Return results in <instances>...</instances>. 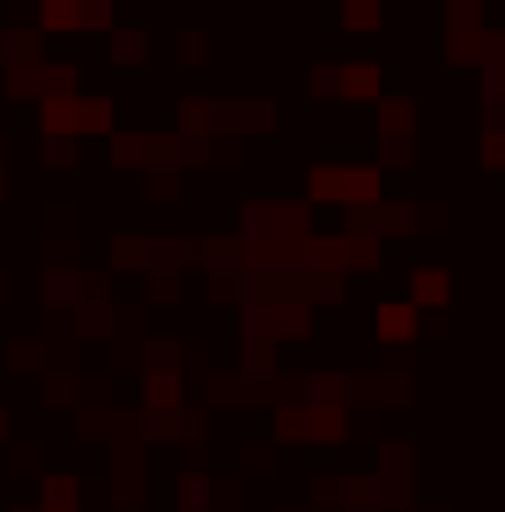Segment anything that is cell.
Listing matches in <instances>:
<instances>
[{
	"label": "cell",
	"instance_id": "obj_1",
	"mask_svg": "<svg viewBox=\"0 0 505 512\" xmlns=\"http://www.w3.org/2000/svg\"><path fill=\"white\" fill-rule=\"evenodd\" d=\"M379 171L372 164H320L312 171V201H357V208H379Z\"/></svg>",
	"mask_w": 505,
	"mask_h": 512
},
{
	"label": "cell",
	"instance_id": "obj_2",
	"mask_svg": "<svg viewBox=\"0 0 505 512\" xmlns=\"http://www.w3.org/2000/svg\"><path fill=\"white\" fill-rule=\"evenodd\" d=\"M45 30L75 38V30H112V0H45Z\"/></svg>",
	"mask_w": 505,
	"mask_h": 512
},
{
	"label": "cell",
	"instance_id": "obj_3",
	"mask_svg": "<svg viewBox=\"0 0 505 512\" xmlns=\"http://www.w3.org/2000/svg\"><path fill=\"white\" fill-rule=\"evenodd\" d=\"M446 52L476 60L483 52V0H446Z\"/></svg>",
	"mask_w": 505,
	"mask_h": 512
},
{
	"label": "cell",
	"instance_id": "obj_4",
	"mask_svg": "<svg viewBox=\"0 0 505 512\" xmlns=\"http://www.w3.org/2000/svg\"><path fill=\"white\" fill-rule=\"evenodd\" d=\"M335 90H342V97H357V104H364V97H379V67H364V60H357V67H342Z\"/></svg>",
	"mask_w": 505,
	"mask_h": 512
},
{
	"label": "cell",
	"instance_id": "obj_5",
	"mask_svg": "<svg viewBox=\"0 0 505 512\" xmlns=\"http://www.w3.org/2000/svg\"><path fill=\"white\" fill-rule=\"evenodd\" d=\"M379 334H387V342H409L416 334V305H387L379 312Z\"/></svg>",
	"mask_w": 505,
	"mask_h": 512
},
{
	"label": "cell",
	"instance_id": "obj_6",
	"mask_svg": "<svg viewBox=\"0 0 505 512\" xmlns=\"http://www.w3.org/2000/svg\"><path fill=\"white\" fill-rule=\"evenodd\" d=\"M112 60H149V38H142V30H112Z\"/></svg>",
	"mask_w": 505,
	"mask_h": 512
},
{
	"label": "cell",
	"instance_id": "obj_7",
	"mask_svg": "<svg viewBox=\"0 0 505 512\" xmlns=\"http://www.w3.org/2000/svg\"><path fill=\"white\" fill-rule=\"evenodd\" d=\"M416 297H424V305H446V275L424 268V275H416Z\"/></svg>",
	"mask_w": 505,
	"mask_h": 512
},
{
	"label": "cell",
	"instance_id": "obj_8",
	"mask_svg": "<svg viewBox=\"0 0 505 512\" xmlns=\"http://www.w3.org/2000/svg\"><path fill=\"white\" fill-rule=\"evenodd\" d=\"M483 156H491V164H505V127H498L491 141H483Z\"/></svg>",
	"mask_w": 505,
	"mask_h": 512
},
{
	"label": "cell",
	"instance_id": "obj_9",
	"mask_svg": "<svg viewBox=\"0 0 505 512\" xmlns=\"http://www.w3.org/2000/svg\"><path fill=\"white\" fill-rule=\"evenodd\" d=\"M0 431H8V416H0Z\"/></svg>",
	"mask_w": 505,
	"mask_h": 512
}]
</instances>
